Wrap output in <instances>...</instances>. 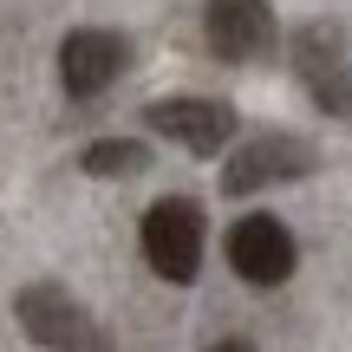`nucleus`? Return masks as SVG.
<instances>
[{"instance_id":"7","label":"nucleus","mask_w":352,"mask_h":352,"mask_svg":"<svg viewBox=\"0 0 352 352\" xmlns=\"http://www.w3.org/2000/svg\"><path fill=\"white\" fill-rule=\"evenodd\" d=\"M202 33H209L215 59L254 65L274 52V7L267 0H209L202 7Z\"/></svg>"},{"instance_id":"10","label":"nucleus","mask_w":352,"mask_h":352,"mask_svg":"<svg viewBox=\"0 0 352 352\" xmlns=\"http://www.w3.org/2000/svg\"><path fill=\"white\" fill-rule=\"evenodd\" d=\"M209 352H254V346H248V340H215Z\"/></svg>"},{"instance_id":"8","label":"nucleus","mask_w":352,"mask_h":352,"mask_svg":"<svg viewBox=\"0 0 352 352\" xmlns=\"http://www.w3.org/2000/svg\"><path fill=\"white\" fill-rule=\"evenodd\" d=\"M124 59H131V46L111 33V26H78V33H65V46H59V85L72 91V98H98L104 85H118Z\"/></svg>"},{"instance_id":"5","label":"nucleus","mask_w":352,"mask_h":352,"mask_svg":"<svg viewBox=\"0 0 352 352\" xmlns=\"http://www.w3.org/2000/svg\"><path fill=\"white\" fill-rule=\"evenodd\" d=\"M294 261H300V248H294L287 222H274V215H241L228 228V267L248 287H280L294 274Z\"/></svg>"},{"instance_id":"1","label":"nucleus","mask_w":352,"mask_h":352,"mask_svg":"<svg viewBox=\"0 0 352 352\" xmlns=\"http://www.w3.org/2000/svg\"><path fill=\"white\" fill-rule=\"evenodd\" d=\"M13 314H20L26 340L46 346V352H111L104 327H98V320H91L85 307H78L72 294L59 287V280H33V287H20Z\"/></svg>"},{"instance_id":"3","label":"nucleus","mask_w":352,"mask_h":352,"mask_svg":"<svg viewBox=\"0 0 352 352\" xmlns=\"http://www.w3.org/2000/svg\"><path fill=\"white\" fill-rule=\"evenodd\" d=\"M294 72L314 91L320 111L352 118V65H346V39H340L333 20H307L300 33H294Z\"/></svg>"},{"instance_id":"6","label":"nucleus","mask_w":352,"mask_h":352,"mask_svg":"<svg viewBox=\"0 0 352 352\" xmlns=\"http://www.w3.org/2000/svg\"><path fill=\"white\" fill-rule=\"evenodd\" d=\"M144 124H151L157 138L196 151V157H215L235 138V104L228 98H157L151 111H144Z\"/></svg>"},{"instance_id":"4","label":"nucleus","mask_w":352,"mask_h":352,"mask_svg":"<svg viewBox=\"0 0 352 352\" xmlns=\"http://www.w3.org/2000/svg\"><path fill=\"white\" fill-rule=\"evenodd\" d=\"M314 170V144L294 138V131H261V138H248L235 157H228L222 170V189L228 196H254V189L267 183H294V176Z\"/></svg>"},{"instance_id":"2","label":"nucleus","mask_w":352,"mask_h":352,"mask_svg":"<svg viewBox=\"0 0 352 352\" xmlns=\"http://www.w3.org/2000/svg\"><path fill=\"white\" fill-rule=\"evenodd\" d=\"M138 248H144V261H151V274H164L170 287L196 280L202 274V209L189 196L151 202V215H144V228H138Z\"/></svg>"},{"instance_id":"9","label":"nucleus","mask_w":352,"mask_h":352,"mask_svg":"<svg viewBox=\"0 0 352 352\" xmlns=\"http://www.w3.org/2000/svg\"><path fill=\"white\" fill-rule=\"evenodd\" d=\"M144 164H151V151H144L138 138H98V144H85V157H78L85 176H131Z\"/></svg>"}]
</instances>
